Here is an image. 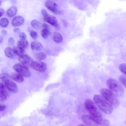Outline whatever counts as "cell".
<instances>
[{"label": "cell", "mask_w": 126, "mask_h": 126, "mask_svg": "<svg viewBox=\"0 0 126 126\" xmlns=\"http://www.w3.org/2000/svg\"><path fill=\"white\" fill-rule=\"evenodd\" d=\"M93 99L96 105L104 112L107 114L112 112V106L102 96L95 94L94 96Z\"/></svg>", "instance_id": "6da1fadb"}, {"label": "cell", "mask_w": 126, "mask_h": 126, "mask_svg": "<svg viewBox=\"0 0 126 126\" xmlns=\"http://www.w3.org/2000/svg\"><path fill=\"white\" fill-rule=\"evenodd\" d=\"M107 85L110 90L116 97H121L124 94V88L119 82L115 79L109 78L107 80Z\"/></svg>", "instance_id": "7a4b0ae2"}, {"label": "cell", "mask_w": 126, "mask_h": 126, "mask_svg": "<svg viewBox=\"0 0 126 126\" xmlns=\"http://www.w3.org/2000/svg\"><path fill=\"white\" fill-rule=\"evenodd\" d=\"M84 105L85 109L90 113V115L96 117H102V114L92 100L90 99H86Z\"/></svg>", "instance_id": "3957f363"}, {"label": "cell", "mask_w": 126, "mask_h": 126, "mask_svg": "<svg viewBox=\"0 0 126 126\" xmlns=\"http://www.w3.org/2000/svg\"><path fill=\"white\" fill-rule=\"evenodd\" d=\"M100 93L102 96L112 106L117 107L119 102L116 97L109 90L106 88H102L100 90Z\"/></svg>", "instance_id": "277c9868"}, {"label": "cell", "mask_w": 126, "mask_h": 126, "mask_svg": "<svg viewBox=\"0 0 126 126\" xmlns=\"http://www.w3.org/2000/svg\"><path fill=\"white\" fill-rule=\"evenodd\" d=\"M13 68L17 73L23 77H27L31 76V73L29 69L22 64H16L14 66Z\"/></svg>", "instance_id": "5b68a950"}, {"label": "cell", "mask_w": 126, "mask_h": 126, "mask_svg": "<svg viewBox=\"0 0 126 126\" xmlns=\"http://www.w3.org/2000/svg\"><path fill=\"white\" fill-rule=\"evenodd\" d=\"M31 67L35 70L41 72L45 71L47 69L46 64L40 61H34Z\"/></svg>", "instance_id": "8992f818"}, {"label": "cell", "mask_w": 126, "mask_h": 126, "mask_svg": "<svg viewBox=\"0 0 126 126\" xmlns=\"http://www.w3.org/2000/svg\"><path fill=\"white\" fill-rule=\"evenodd\" d=\"M45 6L48 9L56 14L61 13L57 4L55 2L50 1H46L44 4Z\"/></svg>", "instance_id": "52a82bcc"}, {"label": "cell", "mask_w": 126, "mask_h": 126, "mask_svg": "<svg viewBox=\"0 0 126 126\" xmlns=\"http://www.w3.org/2000/svg\"><path fill=\"white\" fill-rule=\"evenodd\" d=\"M18 59L22 64L26 66H31L32 64L34 61L30 56L25 54L19 56Z\"/></svg>", "instance_id": "ba28073f"}, {"label": "cell", "mask_w": 126, "mask_h": 126, "mask_svg": "<svg viewBox=\"0 0 126 126\" xmlns=\"http://www.w3.org/2000/svg\"><path fill=\"white\" fill-rule=\"evenodd\" d=\"M43 18L45 21L52 25L57 29H59V25L55 16L48 14L47 15L44 17Z\"/></svg>", "instance_id": "9c48e42d"}, {"label": "cell", "mask_w": 126, "mask_h": 126, "mask_svg": "<svg viewBox=\"0 0 126 126\" xmlns=\"http://www.w3.org/2000/svg\"><path fill=\"white\" fill-rule=\"evenodd\" d=\"M3 82L5 86L8 90L14 93L17 92L18 88L17 85L10 79L6 80Z\"/></svg>", "instance_id": "30bf717a"}, {"label": "cell", "mask_w": 126, "mask_h": 126, "mask_svg": "<svg viewBox=\"0 0 126 126\" xmlns=\"http://www.w3.org/2000/svg\"><path fill=\"white\" fill-rule=\"evenodd\" d=\"M2 84H0V100L5 101L7 98V94L5 87Z\"/></svg>", "instance_id": "8fae6325"}, {"label": "cell", "mask_w": 126, "mask_h": 126, "mask_svg": "<svg viewBox=\"0 0 126 126\" xmlns=\"http://www.w3.org/2000/svg\"><path fill=\"white\" fill-rule=\"evenodd\" d=\"M24 18L20 16H17L15 17L13 19L12 23L13 26L16 27L20 25L24 22Z\"/></svg>", "instance_id": "7c38bea8"}, {"label": "cell", "mask_w": 126, "mask_h": 126, "mask_svg": "<svg viewBox=\"0 0 126 126\" xmlns=\"http://www.w3.org/2000/svg\"><path fill=\"white\" fill-rule=\"evenodd\" d=\"M11 77L15 81L18 83H21L24 80L23 76L18 73H13L12 74Z\"/></svg>", "instance_id": "4fadbf2b"}, {"label": "cell", "mask_w": 126, "mask_h": 126, "mask_svg": "<svg viewBox=\"0 0 126 126\" xmlns=\"http://www.w3.org/2000/svg\"><path fill=\"white\" fill-rule=\"evenodd\" d=\"M4 53L6 55L10 58H13L16 54L13 49L10 47H7L5 49Z\"/></svg>", "instance_id": "5bb4252c"}, {"label": "cell", "mask_w": 126, "mask_h": 126, "mask_svg": "<svg viewBox=\"0 0 126 126\" xmlns=\"http://www.w3.org/2000/svg\"><path fill=\"white\" fill-rule=\"evenodd\" d=\"M53 38L54 42L57 43H61L63 40V37L61 35L56 32L54 33Z\"/></svg>", "instance_id": "9a60e30c"}, {"label": "cell", "mask_w": 126, "mask_h": 126, "mask_svg": "<svg viewBox=\"0 0 126 126\" xmlns=\"http://www.w3.org/2000/svg\"><path fill=\"white\" fill-rule=\"evenodd\" d=\"M31 46L32 49L36 50H40L42 47L41 44L39 42L37 41L32 42L31 44Z\"/></svg>", "instance_id": "2e32d148"}, {"label": "cell", "mask_w": 126, "mask_h": 126, "mask_svg": "<svg viewBox=\"0 0 126 126\" xmlns=\"http://www.w3.org/2000/svg\"><path fill=\"white\" fill-rule=\"evenodd\" d=\"M28 45V43L26 39H20L17 42V46L24 49L26 48Z\"/></svg>", "instance_id": "e0dca14e"}, {"label": "cell", "mask_w": 126, "mask_h": 126, "mask_svg": "<svg viewBox=\"0 0 126 126\" xmlns=\"http://www.w3.org/2000/svg\"><path fill=\"white\" fill-rule=\"evenodd\" d=\"M17 12V8L15 6L11 7L7 10V14L9 17H11L14 16Z\"/></svg>", "instance_id": "ac0fdd59"}, {"label": "cell", "mask_w": 126, "mask_h": 126, "mask_svg": "<svg viewBox=\"0 0 126 126\" xmlns=\"http://www.w3.org/2000/svg\"><path fill=\"white\" fill-rule=\"evenodd\" d=\"M13 49L15 54L19 56L24 54V50L17 46L14 47Z\"/></svg>", "instance_id": "d6986e66"}, {"label": "cell", "mask_w": 126, "mask_h": 126, "mask_svg": "<svg viewBox=\"0 0 126 126\" xmlns=\"http://www.w3.org/2000/svg\"><path fill=\"white\" fill-rule=\"evenodd\" d=\"M31 24L33 28L36 29L39 28L41 26V22L38 20L35 19H33L31 21Z\"/></svg>", "instance_id": "ffe728a7"}, {"label": "cell", "mask_w": 126, "mask_h": 126, "mask_svg": "<svg viewBox=\"0 0 126 126\" xmlns=\"http://www.w3.org/2000/svg\"><path fill=\"white\" fill-rule=\"evenodd\" d=\"M9 23L8 19L6 18H3L0 20V25L2 27H5L7 26Z\"/></svg>", "instance_id": "44dd1931"}, {"label": "cell", "mask_w": 126, "mask_h": 126, "mask_svg": "<svg viewBox=\"0 0 126 126\" xmlns=\"http://www.w3.org/2000/svg\"><path fill=\"white\" fill-rule=\"evenodd\" d=\"M35 57L37 59L41 60L45 58L46 55L45 53L42 52H40L35 54Z\"/></svg>", "instance_id": "7402d4cb"}, {"label": "cell", "mask_w": 126, "mask_h": 126, "mask_svg": "<svg viewBox=\"0 0 126 126\" xmlns=\"http://www.w3.org/2000/svg\"><path fill=\"white\" fill-rule=\"evenodd\" d=\"M49 33V31L46 29H43L41 32V35L42 37L45 39L48 37Z\"/></svg>", "instance_id": "603a6c76"}, {"label": "cell", "mask_w": 126, "mask_h": 126, "mask_svg": "<svg viewBox=\"0 0 126 126\" xmlns=\"http://www.w3.org/2000/svg\"><path fill=\"white\" fill-rule=\"evenodd\" d=\"M119 68L122 72L126 75V64L123 63L120 64Z\"/></svg>", "instance_id": "cb8c5ba5"}, {"label": "cell", "mask_w": 126, "mask_h": 126, "mask_svg": "<svg viewBox=\"0 0 126 126\" xmlns=\"http://www.w3.org/2000/svg\"><path fill=\"white\" fill-rule=\"evenodd\" d=\"M0 78L3 82L6 80L10 79L9 75L6 73H3L1 74Z\"/></svg>", "instance_id": "d4e9b609"}, {"label": "cell", "mask_w": 126, "mask_h": 126, "mask_svg": "<svg viewBox=\"0 0 126 126\" xmlns=\"http://www.w3.org/2000/svg\"><path fill=\"white\" fill-rule=\"evenodd\" d=\"M119 79L126 89V76L121 75L119 77Z\"/></svg>", "instance_id": "484cf974"}, {"label": "cell", "mask_w": 126, "mask_h": 126, "mask_svg": "<svg viewBox=\"0 0 126 126\" xmlns=\"http://www.w3.org/2000/svg\"><path fill=\"white\" fill-rule=\"evenodd\" d=\"M30 35L31 37L33 39H36L37 37V33L35 31L31 30L30 32Z\"/></svg>", "instance_id": "4316f807"}, {"label": "cell", "mask_w": 126, "mask_h": 126, "mask_svg": "<svg viewBox=\"0 0 126 126\" xmlns=\"http://www.w3.org/2000/svg\"><path fill=\"white\" fill-rule=\"evenodd\" d=\"M19 37L20 39H26V35L24 32H21L19 34Z\"/></svg>", "instance_id": "83f0119b"}, {"label": "cell", "mask_w": 126, "mask_h": 126, "mask_svg": "<svg viewBox=\"0 0 126 126\" xmlns=\"http://www.w3.org/2000/svg\"><path fill=\"white\" fill-rule=\"evenodd\" d=\"M41 13L44 17L46 16L48 14L46 10L44 9L41 10Z\"/></svg>", "instance_id": "f1b7e54d"}, {"label": "cell", "mask_w": 126, "mask_h": 126, "mask_svg": "<svg viewBox=\"0 0 126 126\" xmlns=\"http://www.w3.org/2000/svg\"><path fill=\"white\" fill-rule=\"evenodd\" d=\"M8 41L10 44L13 45L14 43V40L13 37H10L9 38Z\"/></svg>", "instance_id": "f546056e"}, {"label": "cell", "mask_w": 126, "mask_h": 126, "mask_svg": "<svg viewBox=\"0 0 126 126\" xmlns=\"http://www.w3.org/2000/svg\"><path fill=\"white\" fill-rule=\"evenodd\" d=\"M42 26L44 29H47L49 31V28L48 25L46 23H43L42 25Z\"/></svg>", "instance_id": "4dcf8cb0"}, {"label": "cell", "mask_w": 126, "mask_h": 126, "mask_svg": "<svg viewBox=\"0 0 126 126\" xmlns=\"http://www.w3.org/2000/svg\"><path fill=\"white\" fill-rule=\"evenodd\" d=\"M6 106L4 105H0V111H3L6 108Z\"/></svg>", "instance_id": "1f68e13d"}, {"label": "cell", "mask_w": 126, "mask_h": 126, "mask_svg": "<svg viewBox=\"0 0 126 126\" xmlns=\"http://www.w3.org/2000/svg\"><path fill=\"white\" fill-rule=\"evenodd\" d=\"M4 10L3 9L0 8V17H1L4 14Z\"/></svg>", "instance_id": "d6a6232c"}, {"label": "cell", "mask_w": 126, "mask_h": 126, "mask_svg": "<svg viewBox=\"0 0 126 126\" xmlns=\"http://www.w3.org/2000/svg\"><path fill=\"white\" fill-rule=\"evenodd\" d=\"M1 32L4 35H6L7 33V31L6 30H2Z\"/></svg>", "instance_id": "836d02e7"}, {"label": "cell", "mask_w": 126, "mask_h": 126, "mask_svg": "<svg viewBox=\"0 0 126 126\" xmlns=\"http://www.w3.org/2000/svg\"><path fill=\"white\" fill-rule=\"evenodd\" d=\"M14 31L16 33H18L20 32V30L18 28H16L14 29Z\"/></svg>", "instance_id": "e575fe53"}, {"label": "cell", "mask_w": 126, "mask_h": 126, "mask_svg": "<svg viewBox=\"0 0 126 126\" xmlns=\"http://www.w3.org/2000/svg\"><path fill=\"white\" fill-rule=\"evenodd\" d=\"M3 40V39L2 37L0 36V43H1L2 42Z\"/></svg>", "instance_id": "d590c367"}, {"label": "cell", "mask_w": 126, "mask_h": 126, "mask_svg": "<svg viewBox=\"0 0 126 126\" xmlns=\"http://www.w3.org/2000/svg\"><path fill=\"white\" fill-rule=\"evenodd\" d=\"M78 126H87L85 125L82 124H80Z\"/></svg>", "instance_id": "8d00e7d4"}, {"label": "cell", "mask_w": 126, "mask_h": 126, "mask_svg": "<svg viewBox=\"0 0 126 126\" xmlns=\"http://www.w3.org/2000/svg\"><path fill=\"white\" fill-rule=\"evenodd\" d=\"M1 1L0 0V5H1Z\"/></svg>", "instance_id": "74e56055"}]
</instances>
